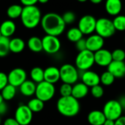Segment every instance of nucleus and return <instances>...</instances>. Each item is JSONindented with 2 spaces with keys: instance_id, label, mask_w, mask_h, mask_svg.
<instances>
[{
  "instance_id": "obj_36",
  "label": "nucleus",
  "mask_w": 125,
  "mask_h": 125,
  "mask_svg": "<svg viewBox=\"0 0 125 125\" xmlns=\"http://www.w3.org/2000/svg\"><path fill=\"white\" fill-rule=\"evenodd\" d=\"M62 19L64 21V22L65 23L66 25L67 24H72L73 23L75 22V19H76V16L75 14L72 12V11H67L65 12L62 15Z\"/></svg>"
},
{
  "instance_id": "obj_27",
  "label": "nucleus",
  "mask_w": 125,
  "mask_h": 125,
  "mask_svg": "<svg viewBox=\"0 0 125 125\" xmlns=\"http://www.w3.org/2000/svg\"><path fill=\"white\" fill-rule=\"evenodd\" d=\"M83 33L78 27L70 28L67 32V38L69 41L75 43L79 40L83 38Z\"/></svg>"
},
{
  "instance_id": "obj_21",
  "label": "nucleus",
  "mask_w": 125,
  "mask_h": 125,
  "mask_svg": "<svg viewBox=\"0 0 125 125\" xmlns=\"http://www.w3.org/2000/svg\"><path fill=\"white\" fill-rule=\"evenodd\" d=\"M37 84L31 80H26L20 86V92L25 97H31L35 94Z\"/></svg>"
},
{
  "instance_id": "obj_44",
  "label": "nucleus",
  "mask_w": 125,
  "mask_h": 125,
  "mask_svg": "<svg viewBox=\"0 0 125 125\" xmlns=\"http://www.w3.org/2000/svg\"><path fill=\"white\" fill-rule=\"evenodd\" d=\"M115 125V121L111 120V119H106L105 122H104L103 125Z\"/></svg>"
},
{
  "instance_id": "obj_52",
  "label": "nucleus",
  "mask_w": 125,
  "mask_h": 125,
  "mask_svg": "<svg viewBox=\"0 0 125 125\" xmlns=\"http://www.w3.org/2000/svg\"></svg>"
},
{
  "instance_id": "obj_14",
  "label": "nucleus",
  "mask_w": 125,
  "mask_h": 125,
  "mask_svg": "<svg viewBox=\"0 0 125 125\" xmlns=\"http://www.w3.org/2000/svg\"><path fill=\"white\" fill-rule=\"evenodd\" d=\"M86 48L87 50L95 53L97 51L103 48L105 40L104 38L100 37V35L95 34H91L89 35L86 39Z\"/></svg>"
},
{
  "instance_id": "obj_34",
  "label": "nucleus",
  "mask_w": 125,
  "mask_h": 125,
  "mask_svg": "<svg viewBox=\"0 0 125 125\" xmlns=\"http://www.w3.org/2000/svg\"><path fill=\"white\" fill-rule=\"evenodd\" d=\"M90 92L93 97H94L96 99H99L103 96L104 89H103V87L100 84H99V85L92 87L90 89Z\"/></svg>"
},
{
  "instance_id": "obj_46",
  "label": "nucleus",
  "mask_w": 125,
  "mask_h": 125,
  "mask_svg": "<svg viewBox=\"0 0 125 125\" xmlns=\"http://www.w3.org/2000/svg\"><path fill=\"white\" fill-rule=\"evenodd\" d=\"M49 0H38V2L41 3V4H45Z\"/></svg>"
},
{
  "instance_id": "obj_47",
  "label": "nucleus",
  "mask_w": 125,
  "mask_h": 125,
  "mask_svg": "<svg viewBox=\"0 0 125 125\" xmlns=\"http://www.w3.org/2000/svg\"><path fill=\"white\" fill-rule=\"evenodd\" d=\"M4 101V98H3V97H2L1 94L0 93V103H3Z\"/></svg>"
},
{
  "instance_id": "obj_23",
  "label": "nucleus",
  "mask_w": 125,
  "mask_h": 125,
  "mask_svg": "<svg viewBox=\"0 0 125 125\" xmlns=\"http://www.w3.org/2000/svg\"><path fill=\"white\" fill-rule=\"evenodd\" d=\"M26 46V43L21 38L15 37L10 40V51L14 53L22 52Z\"/></svg>"
},
{
  "instance_id": "obj_18",
  "label": "nucleus",
  "mask_w": 125,
  "mask_h": 125,
  "mask_svg": "<svg viewBox=\"0 0 125 125\" xmlns=\"http://www.w3.org/2000/svg\"><path fill=\"white\" fill-rule=\"evenodd\" d=\"M60 80L59 68L51 66L44 70V81L52 84H55Z\"/></svg>"
},
{
  "instance_id": "obj_30",
  "label": "nucleus",
  "mask_w": 125,
  "mask_h": 125,
  "mask_svg": "<svg viewBox=\"0 0 125 125\" xmlns=\"http://www.w3.org/2000/svg\"><path fill=\"white\" fill-rule=\"evenodd\" d=\"M10 38L1 36L0 37V57L6 56L10 51Z\"/></svg>"
},
{
  "instance_id": "obj_5",
  "label": "nucleus",
  "mask_w": 125,
  "mask_h": 125,
  "mask_svg": "<svg viewBox=\"0 0 125 125\" xmlns=\"http://www.w3.org/2000/svg\"><path fill=\"white\" fill-rule=\"evenodd\" d=\"M60 80L68 84H75L79 78V70L71 64H64L60 68Z\"/></svg>"
},
{
  "instance_id": "obj_13",
  "label": "nucleus",
  "mask_w": 125,
  "mask_h": 125,
  "mask_svg": "<svg viewBox=\"0 0 125 125\" xmlns=\"http://www.w3.org/2000/svg\"><path fill=\"white\" fill-rule=\"evenodd\" d=\"M94 53L95 64L100 67H108L113 61L112 53L107 49L102 48Z\"/></svg>"
},
{
  "instance_id": "obj_40",
  "label": "nucleus",
  "mask_w": 125,
  "mask_h": 125,
  "mask_svg": "<svg viewBox=\"0 0 125 125\" xmlns=\"http://www.w3.org/2000/svg\"><path fill=\"white\" fill-rule=\"evenodd\" d=\"M3 125H21L15 119V118H7L4 122Z\"/></svg>"
},
{
  "instance_id": "obj_24",
  "label": "nucleus",
  "mask_w": 125,
  "mask_h": 125,
  "mask_svg": "<svg viewBox=\"0 0 125 125\" xmlns=\"http://www.w3.org/2000/svg\"><path fill=\"white\" fill-rule=\"evenodd\" d=\"M27 46L30 51H31L32 52H34V53H39V52L43 51L42 39H40V37H36V36L31 37L28 40Z\"/></svg>"
},
{
  "instance_id": "obj_25",
  "label": "nucleus",
  "mask_w": 125,
  "mask_h": 125,
  "mask_svg": "<svg viewBox=\"0 0 125 125\" xmlns=\"http://www.w3.org/2000/svg\"><path fill=\"white\" fill-rule=\"evenodd\" d=\"M30 78L35 83H39L44 81V70L40 67H34L30 71Z\"/></svg>"
},
{
  "instance_id": "obj_6",
  "label": "nucleus",
  "mask_w": 125,
  "mask_h": 125,
  "mask_svg": "<svg viewBox=\"0 0 125 125\" xmlns=\"http://www.w3.org/2000/svg\"><path fill=\"white\" fill-rule=\"evenodd\" d=\"M95 32L103 38H109L116 32L113 21L107 18H100L97 20Z\"/></svg>"
},
{
  "instance_id": "obj_22",
  "label": "nucleus",
  "mask_w": 125,
  "mask_h": 125,
  "mask_svg": "<svg viewBox=\"0 0 125 125\" xmlns=\"http://www.w3.org/2000/svg\"><path fill=\"white\" fill-rule=\"evenodd\" d=\"M16 30L15 23L12 20H6L0 25V31L3 37H11Z\"/></svg>"
},
{
  "instance_id": "obj_16",
  "label": "nucleus",
  "mask_w": 125,
  "mask_h": 125,
  "mask_svg": "<svg viewBox=\"0 0 125 125\" xmlns=\"http://www.w3.org/2000/svg\"><path fill=\"white\" fill-rule=\"evenodd\" d=\"M107 67L108 71L110 72L115 78H122L125 77V62L112 61Z\"/></svg>"
},
{
  "instance_id": "obj_8",
  "label": "nucleus",
  "mask_w": 125,
  "mask_h": 125,
  "mask_svg": "<svg viewBox=\"0 0 125 125\" xmlns=\"http://www.w3.org/2000/svg\"><path fill=\"white\" fill-rule=\"evenodd\" d=\"M124 109L120 103L116 100H111L105 103L103 107V112L106 119L116 121L122 116Z\"/></svg>"
},
{
  "instance_id": "obj_35",
  "label": "nucleus",
  "mask_w": 125,
  "mask_h": 125,
  "mask_svg": "<svg viewBox=\"0 0 125 125\" xmlns=\"http://www.w3.org/2000/svg\"><path fill=\"white\" fill-rule=\"evenodd\" d=\"M113 61L124 62L125 59V51L123 49L117 48L111 52Z\"/></svg>"
},
{
  "instance_id": "obj_2",
  "label": "nucleus",
  "mask_w": 125,
  "mask_h": 125,
  "mask_svg": "<svg viewBox=\"0 0 125 125\" xmlns=\"http://www.w3.org/2000/svg\"><path fill=\"white\" fill-rule=\"evenodd\" d=\"M56 108L61 115L66 117H73L79 114L81 105L78 100L71 95L61 97L57 101Z\"/></svg>"
},
{
  "instance_id": "obj_31",
  "label": "nucleus",
  "mask_w": 125,
  "mask_h": 125,
  "mask_svg": "<svg viewBox=\"0 0 125 125\" xmlns=\"http://www.w3.org/2000/svg\"><path fill=\"white\" fill-rule=\"evenodd\" d=\"M113 23L116 31H125V15H118L114 17Z\"/></svg>"
},
{
  "instance_id": "obj_3",
  "label": "nucleus",
  "mask_w": 125,
  "mask_h": 125,
  "mask_svg": "<svg viewBox=\"0 0 125 125\" xmlns=\"http://www.w3.org/2000/svg\"><path fill=\"white\" fill-rule=\"evenodd\" d=\"M42 17L41 11L37 6H26L23 7L21 20L26 28L34 29L40 23Z\"/></svg>"
},
{
  "instance_id": "obj_50",
  "label": "nucleus",
  "mask_w": 125,
  "mask_h": 125,
  "mask_svg": "<svg viewBox=\"0 0 125 125\" xmlns=\"http://www.w3.org/2000/svg\"><path fill=\"white\" fill-rule=\"evenodd\" d=\"M1 117H0V125H1Z\"/></svg>"
},
{
  "instance_id": "obj_38",
  "label": "nucleus",
  "mask_w": 125,
  "mask_h": 125,
  "mask_svg": "<svg viewBox=\"0 0 125 125\" xmlns=\"http://www.w3.org/2000/svg\"><path fill=\"white\" fill-rule=\"evenodd\" d=\"M7 75L3 72H0V92L8 84Z\"/></svg>"
},
{
  "instance_id": "obj_33",
  "label": "nucleus",
  "mask_w": 125,
  "mask_h": 125,
  "mask_svg": "<svg viewBox=\"0 0 125 125\" xmlns=\"http://www.w3.org/2000/svg\"><path fill=\"white\" fill-rule=\"evenodd\" d=\"M73 85L63 83L59 88V93L61 97H68L72 95Z\"/></svg>"
},
{
  "instance_id": "obj_45",
  "label": "nucleus",
  "mask_w": 125,
  "mask_h": 125,
  "mask_svg": "<svg viewBox=\"0 0 125 125\" xmlns=\"http://www.w3.org/2000/svg\"><path fill=\"white\" fill-rule=\"evenodd\" d=\"M92 4H98L100 3H101L103 0H89Z\"/></svg>"
},
{
  "instance_id": "obj_26",
  "label": "nucleus",
  "mask_w": 125,
  "mask_h": 125,
  "mask_svg": "<svg viewBox=\"0 0 125 125\" xmlns=\"http://www.w3.org/2000/svg\"><path fill=\"white\" fill-rule=\"evenodd\" d=\"M23 7L21 5L19 4H12L10 5L7 10V15L9 17V18L12 19H16L18 18H21Z\"/></svg>"
},
{
  "instance_id": "obj_43",
  "label": "nucleus",
  "mask_w": 125,
  "mask_h": 125,
  "mask_svg": "<svg viewBox=\"0 0 125 125\" xmlns=\"http://www.w3.org/2000/svg\"><path fill=\"white\" fill-rule=\"evenodd\" d=\"M118 101H119V103H120V105H121V106L122 107V108H123L124 110H125V94L122 95V96L119 98Z\"/></svg>"
},
{
  "instance_id": "obj_7",
  "label": "nucleus",
  "mask_w": 125,
  "mask_h": 125,
  "mask_svg": "<svg viewBox=\"0 0 125 125\" xmlns=\"http://www.w3.org/2000/svg\"><path fill=\"white\" fill-rule=\"evenodd\" d=\"M55 93L56 88L54 84L45 81L37 84L35 96L37 98L41 100L44 103L51 100L54 97Z\"/></svg>"
},
{
  "instance_id": "obj_17",
  "label": "nucleus",
  "mask_w": 125,
  "mask_h": 125,
  "mask_svg": "<svg viewBox=\"0 0 125 125\" xmlns=\"http://www.w3.org/2000/svg\"><path fill=\"white\" fill-rule=\"evenodd\" d=\"M105 9L106 12L111 16H116L120 15L122 10V0H106L105 4Z\"/></svg>"
},
{
  "instance_id": "obj_9",
  "label": "nucleus",
  "mask_w": 125,
  "mask_h": 125,
  "mask_svg": "<svg viewBox=\"0 0 125 125\" xmlns=\"http://www.w3.org/2000/svg\"><path fill=\"white\" fill-rule=\"evenodd\" d=\"M97 19L92 15H85L82 16L79 21L78 28L81 30L83 34L90 35L95 31Z\"/></svg>"
},
{
  "instance_id": "obj_49",
  "label": "nucleus",
  "mask_w": 125,
  "mask_h": 125,
  "mask_svg": "<svg viewBox=\"0 0 125 125\" xmlns=\"http://www.w3.org/2000/svg\"><path fill=\"white\" fill-rule=\"evenodd\" d=\"M1 36H2V35H1V31H0V37H1Z\"/></svg>"
},
{
  "instance_id": "obj_11",
  "label": "nucleus",
  "mask_w": 125,
  "mask_h": 125,
  "mask_svg": "<svg viewBox=\"0 0 125 125\" xmlns=\"http://www.w3.org/2000/svg\"><path fill=\"white\" fill-rule=\"evenodd\" d=\"M15 119L21 125H29L33 118V112L27 105H20L15 110Z\"/></svg>"
},
{
  "instance_id": "obj_10",
  "label": "nucleus",
  "mask_w": 125,
  "mask_h": 125,
  "mask_svg": "<svg viewBox=\"0 0 125 125\" xmlns=\"http://www.w3.org/2000/svg\"><path fill=\"white\" fill-rule=\"evenodd\" d=\"M42 49L48 54H54L61 48V42L58 37L46 34L42 39Z\"/></svg>"
},
{
  "instance_id": "obj_15",
  "label": "nucleus",
  "mask_w": 125,
  "mask_h": 125,
  "mask_svg": "<svg viewBox=\"0 0 125 125\" xmlns=\"http://www.w3.org/2000/svg\"><path fill=\"white\" fill-rule=\"evenodd\" d=\"M81 78V81L89 88L100 84V76L97 73L90 70L83 71Z\"/></svg>"
},
{
  "instance_id": "obj_41",
  "label": "nucleus",
  "mask_w": 125,
  "mask_h": 125,
  "mask_svg": "<svg viewBox=\"0 0 125 125\" xmlns=\"http://www.w3.org/2000/svg\"><path fill=\"white\" fill-rule=\"evenodd\" d=\"M7 110H8V107L4 101L0 103V116L4 115L7 112Z\"/></svg>"
},
{
  "instance_id": "obj_1",
  "label": "nucleus",
  "mask_w": 125,
  "mask_h": 125,
  "mask_svg": "<svg viewBox=\"0 0 125 125\" xmlns=\"http://www.w3.org/2000/svg\"><path fill=\"white\" fill-rule=\"evenodd\" d=\"M42 29L48 35L59 37L65 30L66 24L62 17L55 12H48L42 17Z\"/></svg>"
},
{
  "instance_id": "obj_37",
  "label": "nucleus",
  "mask_w": 125,
  "mask_h": 125,
  "mask_svg": "<svg viewBox=\"0 0 125 125\" xmlns=\"http://www.w3.org/2000/svg\"><path fill=\"white\" fill-rule=\"evenodd\" d=\"M75 48L77 49V51H78V52L86 50V40L84 38H81L78 42H76Z\"/></svg>"
},
{
  "instance_id": "obj_4",
  "label": "nucleus",
  "mask_w": 125,
  "mask_h": 125,
  "mask_svg": "<svg viewBox=\"0 0 125 125\" xmlns=\"http://www.w3.org/2000/svg\"><path fill=\"white\" fill-rule=\"evenodd\" d=\"M75 64L79 71L83 72L90 70L95 64L94 53L87 49L78 52L75 57Z\"/></svg>"
},
{
  "instance_id": "obj_28",
  "label": "nucleus",
  "mask_w": 125,
  "mask_h": 125,
  "mask_svg": "<svg viewBox=\"0 0 125 125\" xmlns=\"http://www.w3.org/2000/svg\"><path fill=\"white\" fill-rule=\"evenodd\" d=\"M1 94L2 95L4 101L11 100L15 97V94H16V87L8 83L1 91Z\"/></svg>"
},
{
  "instance_id": "obj_39",
  "label": "nucleus",
  "mask_w": 125,
  "mask_h": 125,
  "mask_svg": "<svg viewBox=\"0 0 125 125\" xmlns=\"http://www.w3.org/2000/svg\"><path fill=\"white\" fill-rule=\"evenodd\" d=\"M20 1L21 4L23 5V7H26L35 5L38 2V0H20Z\"/></svg>"
},
{
  "instance_id": "obj_19",
  "label": "nucleus",
  "mask_w": 125,
  "mask_h": 125,
  "mask_svg": "<svg viewBox=\"0 0 125 125\" xmlns=\"http://www.w3.org/2000/svg\"><path fill=\"white\" fill-rule=\"evenodd\" d=\"M89 92V87H88L83 82H79L73 84L72 96L77 100L83 99L87 96Z\"/></svg>"
},
{
  "instance_id": "obj_42",
  "label": "nucleus",
  "mask_w": 125,
  "mask_h": 125,
  "mask_svg": "<svg viewBox=\"0 0 125 125\" xmlns=\"http://www.w3.org/2000/svg\"><path fill=\"white\" fill-rule=\"evenodd\" d=\"M114 125H125V116H122L120 118L116 119Z\"/></svg>"
},
{
  "instance_id": "obj_51",
  "label": "nucleus",
  "mask_w": 125,
  "mask_h": 125,
  "mask_svg": "<svg viewBox=\"0 0 125 125\" xmlns=\"http://www.w3.org/2000/svg\"></svg>"
},
{
  "instance_id": "obj_12",
  "label": "nucleus",
  "mask_w": 125,
  "mask_h": 125,
  "mask_svg": "<svg viewBox=\"0 0 125 125\" xmlns=\"http://www.w3.org/2000/svg\"><path fill=\"white\" fill-rule=\"evenodd\" d=\"M8 78V83L14 86L19 87L26 80L27 78L26 72L20 67H17L12 69L7 75Z\"/></svg>"
},
{
  "instance_id": "obj_32",
  "label": "nucleus",
  "mask_w": 125,
  "mask_h": 125,
  "mask_svg": "<svg viewBox=\"0 0 125 125\" xmlns=\"http://www.w3.org/2000/svg\"><path fill=\"white\" fill-rule=\"evenodd\" d=\"M115 77L108 70L105 71L102 73L100 75V83H102L103 86H111L112 85L115 81Z\"/></svg>"
},
{
  "instance_id": "obj_48",
  "label": "nucleus",
  "mask_w": 125,
  "mask_h": 125,
  "mask_svg": "<svg viewBox=\"0 0 125 125\" xmlns=\"http://www.w3.org/2000/svg\"><path fill=\"white\" fill-rule=\"evenodd\" d=\"M78 1H79V2H81V3H83V2H86V1H88V0H77Z\"/></svg>"
},
{
  "instance_id": "obj_29",
  "label": "nucleus",
  "mask_w": 125,
  "mask_h": 125,
  "mask_svg": "<svg viewBox=\"0 0 125 125\" xmlns=\"http://www.w3.org/2000/svg\"><path fill=\"white\" fill-rule=\"evenodd\" d=\"M27 106L29 108V109L33 113H38V112H40L41 111H42V109L44 108L45 104H44L43 101L35 97L29 101Z\"/></svg>"
},
{
  "instance_id": "obj_20",
  "label": "nucleus",
  "mask_w": 125,
  "mask_h": 125,
  "mask_svg": "<svg viewBox=\"0 0 125 125\" xmlns=\"http://www.w3.org/2000/svg\"><path fill=\"white\" fill-rule=\"evenodd\" d=\"M87 120L91 125H103L106 120V117L102 111L94 110L89 113Z\"/></svg>"
}]
</instances>
